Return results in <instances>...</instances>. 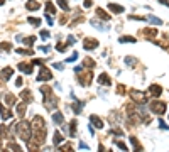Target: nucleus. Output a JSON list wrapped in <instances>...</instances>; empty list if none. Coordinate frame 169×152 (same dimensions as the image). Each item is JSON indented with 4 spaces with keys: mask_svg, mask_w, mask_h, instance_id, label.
<instances>
[{
    "mask_svg": "<svg viewBox=\"0 0 169 152\" xmlns=\"http://www.w3.org/2000/svg\"><path fill=\"white\" fill-rule=\"evenodd\" d=\"M41 51H42V52H46V54H49L51 47H49V46H41Z\"/></svg>",
    "mask_w": 169,
    "mask_h": 152,
    "instance_id": "obj_50",
    "label": "nucleus"
},
{
    "mask_svg": "<svg viewBox=\"0 0 169 152\" xmlns=\"http://www.w3.org/2000/svg\"><path fill=\"white\" fill-rule=\"evenodd\" d=\"M115 145H117L119 149H122V151H129V147H127V145H125L123 142H120V140H117V142H115Z\"/></svg>",
    "mask_w": 169,
    "mask_h": 152,
    "instance_id": "obj_40",
    "label": "nucleus"
},
{
    "mask_svg": "<svg viewBox=\"0 0 169 152\" xmlns=\"http://www.w3.org/2000/svg\"><path fill=\"white\" fill-rule=\"evenodd\" d=\"M26 105H27L26 101H22V103H19V105H17V115H19L20 118L26 115Z\"/></svg>",
    "mask_w": 169,
    "mask_h": 152,
    "instance_id": "obj_25",
    "label": "nucleus"
},
{
    "mask_svg": "<svg viewBox=\"0 0 169 152\" xmlns=\"http://www.w3.org/2000/svg\"><path fill=\"white\" fill-rule=\"evenodd\" d=\"M15 130H17V135H19L22 140L29 144L30 137H32V123H30V122L20 120L19 123H17V127H15Z\"/></svg>",
    "mask_w": 169,
    "mask_h": 152,
    "instance_id": "obj_1",
    "label": "nucleus"
},
{
    "mask_svg": "<svg viewBox=\"0 0 169 152\" xmlns=\"http://www.w3.org/2000/svg\"><path fill=\"white\" fill-rule=\"evenodd\" d=\"M98 83L100 85H103V86H110L112 85V80H110V76L107 74V73H101L98 76Z\"/></svg>",
    "mask_w": 169,
    "mask_h": 152,
    "instance_id": "obj_12",
    "label": "nucleus"
},
{
    "mask_svg": "<svg viewBox=\"0 0 169 152\" xmlns=\"http://www.w3.org/2000/svg\"><path fill=\"white\" fill-rule=\"evenodd\" d=\"M90 24H91L93 27L100 29V30H107V29H108V27H107V25H103V24H101V22H100L98 19H91V20H90Z\"/></svg>",
    "mask_w": 169,
    "mask_h": 152,
    "instance_id": "obj_21",
    "label": "nucleus"
},
{
    "mask_svg": "<svg viewBox=\"0 0 169 152\" xmlns=\"http://www.w3.org/2000/svg\"><path fill=\"white\" fill-rule=\"evenodd\" d=\"M129 95L132 96V100L135 101V103H139V105H144L147 98H146V95H144V91H139V90H130Z\"/></svg>",
    "mask_w": 169,
    "mask_h": 152,
    "instance_id": "obj_4",
    "label": "nucleus"
},
{
    "mask_svg": "<svg viewBox=\"0 0 169 152\" xmlns=\"http://www.w3.org/2000/svg\"><path fill=\"white\" fill-rule=\"evenodd\" d=\"M52 78V74H51V71L48 69V68H41V71H39V74H37V78H36V81H48V80H51Z\"/></svg>",
    "mask_w": 169,
    "mask_h": 152,
    "instance_id": "obj_6",
    "label": "nucleus"
},
{
    "mask_svg": "<svg viewBox=\"0 0 169 152\" xmlns=\"http://www.w3.org/2000/svg\"><path fill=\"white\" fill-rule=\"evenodd\" d=\"M26 7H27V10H37L41 7V3L37 2V0H27Z\"/></svg>",
    "mask_w": 169,
    "mask_h": 152,
    "instance_id": "obj_18",
    "label": "nucleus"
},
{
    "mask_svg": "<svg viewBox=\"0 0 169 152\" xmlns=\"http://www.w3.org/2000/svg\"><path fill=\"white\" fill-rule=\"evenodd\" d=\"M61 151H71V145H59Z\"/></svg>",
    "mask_w": 169,
    "mask_h": 152,
    "instance_id": "obj_54",
    "label": "nucleus"
},
{
    "mask_svg": "<svg viewBox=\"0 0 169 152\" xmlns=\"http://www.w3.org/2000/svg\"><path fill=\"white\" fill-rule=\"evenodd\" d=\"M7 149H12V151H20V145L14 144V142H10V144H7Z\"/></svg>",
    "mask_w": 169,
    "mask_h": 152,
    "instance_id": "obj_39",
    "label": "nucleus"
},
{
    "mask_svg": "<svg viewBox=\"0 0 169 152\" xmlns=\"http://www.w3.org/2000/svg\"><path fill=\"white\" fill-rule=\"evenodd\" d=\"M52 144H54V145H61V144H63V135H61L59 130L54 132V139H52Z\"/></svg>",
    "mask_w": 169,
    "mask_h": 152,
    "instance_id": "obj_24",
    "label": "nucleus"
},
{
    "mask_svg": "<svg viewBox=\"0 0 169 152\" xmlns=\"http://www.w3.org/2000/svg\"><path fill=\"white\" fill-rule=\"evenodd\" d=\"M3 2H5V0H0V5H3Z\"/></svg>",
    "mask_w": 169,
    "mask_h": 152,
    "instance_id": "obj_57",
    "label": "nucleus"
},
{
    "mask_svg": "<svg viewBox=\"0 0 169 152\" xmlns=\"http://www.w3.org/2000/svg\"><path fill=\"white\" fill-rule=\"evenodd\" d=\"M66 47H68V46H66V44H56V49L59 51V52H64V51H66Z\"/></svg>",
    "mask_w": 169,
    "mask_h": 152,
    "instance_id": "obj_43",
    "label": "nucleus"
},
{
    "mask_svg": "<svg viewBox=\"0 0 169 152\" xmlns=\"http://www.w3.org/2000/svg\"><path fill=\"white\" fill-rule=\"evenodd\" d=\"M42 63H44L42 59H34L32 61V64H36V66H42Z\"/></svg>",
    "mask_w": 169,
    "mask_h": 152,
    "instance_id": "obj_51",
    "label": "nucleus"
},
{
    "mask_svg": "<svg viewBox=\"0 0 169 152\" xmlns=\"http://www.w3.org/2000/svg\"><path fill=\"white\" fill-rule=\"evenodd\" d=\"M76 127H78V122L71 120L70 122V135H71V137H74V135H76Z\"/></svg>",
    "mask_w": 169,
    "mask_h": 152,
    "instance_id": "obj_27",
    "label": "nucleus"
},
{
    "mask_svg": "<svg viewBox=\"0 0 169 152\" xmlns=\"http://www.w3.org/2000/svg\"><path fill=\"white\" fill-rule=\"evenodd\" d=\"M80 149H88L90 151V145L88 144H85V142H80Z\"/></svg>",
    "mask_w": 169,
    "mask_h": 152,
    "instance_id": "obj_52",
    "label": "nucleus"
},
{
    "mask_svg": "<svg viewBox=\"0 0 169 152\" xmlns=\"http://www.w3.org/2000/svg\"><path fill=\"white\" fill-rule=\"evenodd\" d=\"M108 9L113 12V14H123V7L122 5H117V3H108Z\"/></svg>",
    "mask_w": 169,
    "mask_h": 152,
    "instance_id": "obj_19",
    "label": "nucleus"
},
{
    "mask_svg": "<svg viewBox=\"0 0 169 152\" xmlns=\"http://www.w3.org/2000/svg\"><path fill=\"white\" fill-rule=\"evenodd\" d=\"M0 115H2V118H3V120H10V118H12V111L7 110L3 105H0Z\"/></svg>",
    "mask_w": 169,
    "mask_h": 152,
    "instance_id": "obj_17",
    "label": "nucleus"
},
{
    "mask_svg": "<svg viewBox=\"0 0 169 152\" xmlns=\"http://www.w3.org/2000/svg\"><path fill=\"white\" fill-rule=\"evenodd\" d=\"M44 107H46L48 110H54V108L58 107V96L52 95L51 91L44 93Z\"/></svg>",
    "mask_w": 169,
    "mask_h": 152,
    "instance_id": "obj_3",
    "label": "nucleus"
},
{
    "mask_svg": "<svg viewBox=\"0 0 169 152\" xmlns=\"http://www.w3.org/2000/svg\"><path fill=\"white\" fill-rule=\"evenodd\" d=\"M15 39H17V41H20V42H24V44H26V46H29V47H32V46H34V42L37 41V37H36V36H30V37H24V36H17Z\"/></svg>",
    "mask_w": 169,
    "mask_h": 152,
    "instance_id": "obj_9",
    "label": "nucleus"
},
{
    "mask_svg": "<svg viewBox=\"0 0 169 152\" xmlns=\"http://www.w3.org/2000/svg\"><path fill=\"white\" fill-rule=\"evenodd\" d=\"M146 20H149L150 24H154V25H161V24H162V20L157 19L156 15H147V17H146Z\"/></svg>",
    "mask_w": 169,
    "mask_h": 152,
    "instance_id": "obj_29",
    "label": "nucleus"
},
{
    "mask_svg": "<svg viewBox=\"0 0 169 152\" xmlns=\"http://www.w3.org/2000/svg\"><path fill=\"white\" fill-rule=\"evenodd\" d=\"M159 2L162 3V5H169V2H168V0H159Z\"/></svg>",
    "mask_w": 169,
    "mask_h": 152,
    "instance_id": "obj_56",
    "label": "nucleus"
},
{
    "mask_svg": "<svg viewBox=\"0 0 169 152\" xmlns=\"http://www.w3.org/2000/svg\"><path fill=\"white\" fill-rule=\"evenodd\" d=\"M129 140H130V144L134 145V151H142V145L139 144V140H137L135 137H129Z\"/></svg>",
    "mask_w": 169,
    "mask_h": 152,
    "instance_id": "obj_30",
    "label": "nucleus"
},
{
    "mask_svg": "<svg viewBox=\"0 0 169 152\" xmlns=\"http://www.w3.org/2000/svg\"><path fill=\"white\" fill-rule=\"evenodd\" d=\"M83 107H85V101H80L74 98V103H73V111L78 115V113H81V110H83Z\"/></svg>",
    "mask_w": 169,
    "mask_h": 152,
    "instance_id": "obj_15",
    "label": "nucleus"
},
{
    "mask_svg": "<svg viewBox=\"0 0 169 152\" xmlns=\"http://www.w3.org/2000/svg\"><path fill=\"white\" fill-rule=\"evenodd\" d=\"M85 66H88V68H95V61L91 59V58H86V59H85Z\"/></svg>",
    "mask_w": 169,
    "mask_h": 152,
    "instance_id": "obj_38",
    "label": "nucleus"
},
{
    "mask_svg": "<svg viewBox=\"0 0 169 152\" xmlns=\"http://www.w3.org/2000/svg\"><path fill=\"white\" fill-rule=\"evenodd\" d=\"M46 12H49V15H54L56 14V9H54V5L51 2H46Z\"/></svg>",
    "mask_w": 169,
    "mask_h": 152,
    "instance_id": "obj_32",
    "label": "nucleus"
},
{
    "mask_svg": "<svg viewBox=\"0 0 169 152\" xmlns=\"http://www.w3.org/2000/svg\"><path fill=\"white\" fill-rule=\"evenodd\" d=\"M97 15H98V19H103V20H110V15L105 12L103 9H97Z\"/></svg>",
    "mask_w": 169,
    "mask_h": 152,
    "instance_id": "obj_28",
    "label": "nucleus"
},
{
    "mask_svg": "<svg viewBox=\"0 0 169 152\" xmlns=\"http://www.w3.org/2000/svg\"><path fill=\"white\" fill-rule=\"evenodd\" d=\"M78 59V52H76V51H74V52H73V54H71L70 58H68V59H66V63H73V61H76Z\"/></svg>",
    "mask_w": 169,
    "mask_h": 152,
    "instance_id": "obj_41",
    "label": "nucleus"
},
{
    "mask_svg": "<svg viewBox=\"0 0 169 152\" xmlns=\"http://www.w3.org/2000/svg\"><path fill=\"white\" fill-rule=\"evenodd\" d=\"M20 98H22V101H26V103H30V101L34 100L32 96H30V91L29 90H24L22 93H20Z\"/></svg>",
    "mask_w": 169,
    "mask_h": 152,
    "instance_id": "obj_23",
    "label": "nucleus"
},
{
    "mask_svg": "<svg viewBox=\"0 0 169 152\" xmlns=\"http://www.w3.org/2000/svg\"><path fill=\"white\" fill-rule=\"evenodd\" d=\"M149 93L152 96H159L161 93H162V88H161L159 85H150L149 86Z\"/></svg>",
    "mask_w": 169,
    "mask_h": 152,
    "instance_id": "obj_16",
    "label": "nucleus"
},
{
    "mask_svg": "<svg viewBox=\"0 0 169 152\" xmlns=\"http://www.w3.org/2000/svg\"><path fill=\"white\" fill-rule=\"evenodd\" d=\"M49 36H51V32H49V30H46V29H42V30H41V37H42L44 41H48V39H49Z\"/></svg>",
    "mask_w": 169,
    "mask_h": 152,
    "instance_id": "obj_36",
    "label": "nucleus"
},
{
    "mask_svg": "<svg viewBox=\"0 0 169 152\" xmlns=\"http://www.w3.org/2000/svg\"><path fill=\"white\" fill-rule=\"evenodd\" d=\"M117 93H119V95H123V93H125V88H123V85H119V86H117Z\"/></svg>",
    "mask_w": 169,
    "mask_h": 152,
    "instance_id": "obj_46",
    "label": "nucleus"
},
{
    "mask_svg": "<svg viewBox=\"0 0 169 152\" xmlns=\"http://www.w3.org/2000/svg\"><path fill=\"white\" fill-rule=\"evenodd\" d=\"M90 123L93 125V127H97V129H103V120L100 118L98 115H90Z\"/></svg>",
    "mask_w": 169,
    "mask_h": 152,
    "instance_id": "obj_11",
    "label": "nucleus"
},
{
    "mask_svg": "<svg viewBox=\"0 0 169 152\" xmlns=\"http://www.w3.org/2000/svg\"><path fill=\"white\" fill-rule=\"evenodd\" d=\"M3 103H5L7 107H10V105H14V103H15V96H14L12 93H7V95L3 96Z\"/></svg>",
    "mask_w": 169,
    "mask_h": 152,
    "instance_id": "obj_22",
    "label": "nucleus"
},
{
    "mask_svg": "<svg viewBox=\"0 0 169 152\" xmlns=\"http://www.w3.org/2000/svg\"><path fill=\"white\" fill-rule=\"evenodd\" d=\"M58 7L63 9L64 12H70V5H68V2H66V0H58Z\"/></svg>",
    "mask_w": 169,
    "mask_h": 152,
    "instance_id": "obj_31",
    "label": "nucleus"
},
{
    "mask_svg": "<svg viewBox=\"0 0 169 152\" xmlns=\"http://www.w3.org/2000/svg\"><path fill=\"white\" fill-rule=\"evenodd\" d=\"M119 42H122V44H127V42L129 44H134L135 42V37H132V36H122L119 39Z\"/></svg>",
    "mask_w": 169,
    "mask_h": 152,
    "instance_id": "obj_26",
    "label": "nucleus"
},
{
    "mask_svg": "<svg viewBox=\"0 0 169 152\" xmlns=\"http://www.w3.org/2000/svg\"><path fill=\"white\" fill-rule=\"evenodd\" d=\"M19 71L26 73V74H30L32 73V64H29V63H19Z\"/></svg>",
    "mask_w": 169,
    "mask_h": 152,
    "instance_id": "obj_14",
    "label": "nucleus"
},
{
    "mask_svg": "<svg viewBox=\"0 0 169 152\" xmlns=\"http://www.w3.org/2000/svg\"><path fill=\"white\" fill-rule=\"evenodd\" d=\"M0 149H2V140H0Z\"/></svg>",
    "mask_w": 169,
    "mask_h": 152,
    "instance_id": "obj_58",
    "label": "nucleus"
},
{
    "mask_svg": "<svg viewBox=\"0 0 169 152\" xmlns=\"http://www.w3.org/2000/svg\"><path fill=\"white\" fill-rule=\"evenodd\" d=\"M88 132L91 133V135H93V132H95V130H93V125H91V123H88Z\"/></svg>",
    "mask_w": 169,
    "mask_h": 152,
    "instance_id": "obj_55",
    "label": "nucleus"
},
{
    "mask_svg": "<svg viewBox=\"0 0 169 152\" xmlns=\"http://www.w3.org/2000/svg\"><path fill=\"white\" fill-rule=\"evenodd\" d=\"M135 63H137V59H135V58H125V64H127V66H134V64H135Z\"/></svg>",
    "mask_w": 169,
    "mask_h": 152,
    "instance_id": "obj_37",
    "label": "nucleus"
},
{
    "mask_svg": "<svg viewBox=\"0 0 169 152\" xmlns=\"http://www.w3.org/2000/svg\"><path fill=\"white\" fill-rule=\"evenodd\" d=\"M52 122H54L56 125H63V123H64V115H63L61 111L52 113Z\"/></svg>",
    "mask_w": 169,
    "mask_h": 152,
    "instance_id": "obj_13",
    "label": "nucleus"
},
{
    "mask_svg": "<svg viewBox=\"0 0 169 152\" xmlns=\"http://www.w3.org/2000/svg\"><path fill=\"white\" fill-rule=\"evenodd\" d=\"M166 108H168V105H166L164 101H159V100H154L149 107V110L152 111V113H156V115H159V117L166 113Z\"/></svg>",
    "mask_w": 169,
    "mask_h": 152,
    "instance_id": "obj_2",
    "label": "nucleus"
},
{
    "mask_svg": "<svg viewBox=\"0 0 169 152\" xmlns=\"http://www.w3.org/2000/svg\"><path fill=\"white\" fill-rule=\"evenodd\" d=\"M17 54H24V56H32V51H30V49H22V47H19V49H17Z\"/></svg>",
    "mask_w": 169,
    "mask_h": 152,
    "instance_id": "obj_33",
    "label": "nucleus"
},
{
    "mask_svg": "<svg viewBox=\"0 0 169 152\" xmlns=\"http://www.w3.org/2000/svg\"><path fill=\"white\" fill-rule=\"evenodd\" d=\"M52 68H56V69L63 71V69H64V63H54V64H52Z\"/></svg>",
    "mask_w": 169,
    "mask_h": 152,
    "instance_id": "obj_44",
    "label": "nucleus"
},
{
    "mask_svg": "<svg viewBox=\"0 0 169 152\" xmlns=\"http://www.w3.org/2000/svg\"><path fill=\"white\" fill-rule=\"evenodd\" d=\"M91 78H93V73H91V69H90V71H81V73H78V83H80L81 86H86V85H90Z\"/></svg>",
    "mask_w": 169,
    "mask_h": 152,
    "instance_id": "obj_5",
    "label": "nucleus"
},
{
    "mask_svg": "<svg viewBox=\"0 0 169 152\" xmlns=\"http://www.w3.org/2000/svg\"><path fill=\"white\" fill-rule=\"evenodd\" d=\"M0 133H2V137H7V135H9V129H7L5 125H2V127H0Z\"/></svg>",
    "mask_w": 169,
    "mask_h": 152,
    "instance_id": "obj_42",
    "label": "nucleus"
},
{
    "mask_svg": "<svg viewBox=\"0 0 169 152\" xmlns=\"http://www.w3.org/2000/svg\"><path fill=\"white\" fill-rule=\"evenodd\" d=\"M32 129H46V123H44V118L41 115H36L32 118Z\"/></svg>",
    "mask_w": 169,
    "mask_h": 152,
    "instance_id": "obj_10",
    "label": "nucleus"
},
{
    "mask_svg": "<svg viewBox=\"0 0 169 152\" xmlns=\"http://www.w3.org/2000/svg\"><path fill=\"white\" fill-rule=\"evenodd\" d=\"M140 36L142 37H147V39H154L157 36V29L149 27V29H140Z\"/></svg>",
    "mask_w": 169,
    "mask_h": 152,
    "instance_id": "obj_8",
    "label": "nucleus"
},
{
    "mask_svg": "<svg viewBox=\"0 0 169 152\" xmlns=\"http://www.w3.org/2000/svg\"><path fill=\"white\" fill-rule=\"evenodd\" d=\"M12 74H14V69H12V68H9V66H7V68H3V69H2V73H0V76H2L3 80H9Z\"/></svg>",
    "mask_w": 169,
    "mask_h": 152,
    "instance_id": "obj_20",
    "label": "nucleus"
},
{
    "mask_svg": "<svg viewBox=\"0 0 169 152\" xmlns=\"http://www.w3.org/2000/svg\"><path fill=\"white\" fill-rule=\"evenodd\" d=\"M91 5H93V0H85V3H83V7H85V9H90Z\"/></svg>",
    "mask_w": 169,
    "mask_h": 152,
    "instance_id": "obj_47",
    "label": "nucleus"
},
{
    "mask_svg": "<svg viewBox=\"0 0 169 152\" xmlns=\"http://www.w3.org/2000/svg\"><path fill=\"white\" fill-rule=\"evenodd\" d=\"M22 85H24V80H22V78H17V80H15V86H17V88H20V86H22Z\"/></svg>",
    "mask_w": 169,
    "mask_h": 152,
    "instance_id": "obj_49",
    "label": "nucleus"
},
{
    "mask_svg": "<svg viewBox=\"0 0 169 152\" xmlns=\"http://www.w3.org/2000/svg\"><path fill=\"white\" fill-rule=\"evenodd\" d=\"M12 49V44L10 42H2L0 44V51H10Z\"/></svg>",
    "mask_w": 169,
    "mask_h": 152,
    "instance_id": "obj_34",
    "label": "nucleus"
},
{
    "mask_svg": "<svg viewBox=\"0 0 169 152\" xmlns=\"http://www.w3.org/2000/svg\"><path fill=\"white\" fill-rule=\"evenodd\" d=\"M159 127L162 129V130H169V125H166V123H164V120H159Z\"/></svg>",
    "mask_w": 169,
    "mask_h": 152,
    "instance_id": "obj_45",
    "label": "nucleus"
},
{
    "mask_svg": "<svg viewBox=\"0 0 169 152\" xmlns=\"http://www.w3.org/2000/svg\"><path fill=\"white\" fill-rule=\"evenodd\" d=\"M29 24L36 25V27H39V25H41V20L37 19V17H29Z\"/></svg>",
    "mask_w": 169,
    "mask_h": 152,
    "instance_id": "obj_35",
    "label": "nucleus"
},
{
    "mask_svg": "<svg viewBox=\"0 0 169 152\" xmlns=\"http://www.w3.org/2000/svg\"><path fill=\"white\" fill-rule=\"evenodd\" d=\"M83 47H85L86 51L97 49V47H98V41L93 39V37H86V39H85V42H83Z\"/></svg>",
    "mask_w": 169,
    "mask_h": 152,
    "instance_id": "obj_7",
    "label": "nucleus"
},
{
    "mask_svg": "<svg viewBox=\"0 0 169 152\" xmlns=\"http://www.w3.org/2000/svg\"><path fill=\"white\" fill-rule=\"evenodd\" d=\"M74 42H76V37H74V36H71V34H70V36H68V44L71 46V44H74Z\"/></svg>",
    "mask_w": 169,
    "mask_h": 152,
    "instance_id": "obj_48",
    "label": "nucleus"
},
{
    "mask_svg": "<svg viewBox=\"0 0 169 152\" xmlns=\"http://www.w3.org/2000/svg\"><path fill=\"white\" fill-rule=\"evenodd\" d=\"M46 22H48V25H52V19H51V15L46 14Z\"/></svg>",
    "mask_w": 169,
    "mask_h": 152,
    "instance_id": "obj_53",
    "label": "nucleus"
}]
</instances>
